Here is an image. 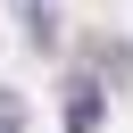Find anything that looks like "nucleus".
Returning a JSON list of instances; mask_svg holds the SVG:
<instances>
[{"label": "nucleus", "instance_id": "nucleus-3", "mask_svg": "<svg viewBox=\"0 0 133 133\" xmlns=\"http://www.w3.org/2000/svg\"><path fill=\"white\" fill-rule=\"evenodd\" d=\"M0 133H25V100H17L8 83H0Z\"/></svg>", "mask_w": 133, "mask_h": 133}, {"label": "nucleus", "instance_id": "nucleus-2", "mask_svg": "<svg viewBox=\"0 0 133 133\" xmlns=\"http://www.w3.org/2000/svg\"><path fill=\"white\" fill-rule=\"evenodd\" d=\"M25 8V42L33 50H58V0H17Z\"/></svg>", "mask_w": 133, "mask_h": 133}, {"label": "nucleus", "instance_id": "nucleus-1", "mask_svg": "<svg viewBox=\"0 0 133 133\" xmlns=\"http://www.w3.org/2000/svg\"><path fill=\"white\" fill-rule=\"evenodd\" d=\"M100 108H108V91L100 83H75L66 91V133H100Z\"/></svg>", "mask_w": 133, "mask_h": 133}]
</instances>
